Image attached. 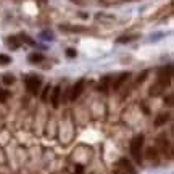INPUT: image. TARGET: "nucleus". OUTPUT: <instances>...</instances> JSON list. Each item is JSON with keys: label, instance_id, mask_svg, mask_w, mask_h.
I'll list each match as a JSON object with an SVG mask.
<instances>
[{"label": "nucleus", "instance_id": "obj_1", "mask_svg": "<svg viewBox=\"0 0 174 174\" xmlns=\"http://www.w3.org/2000/svg\"><path fill=\"white\" fill-rule=\"evenodd\" d=\"M171 76H172V68H171V65H169L168 68H163V70H161V73H160V76H158V82L155 84V87H152V89L149 90L150 95H160V93H161V92L169 86Z\"/></svg>", "mask_w": 174, "mask_h": 174}, {"label": "nucleus", "instance_id": "obj_2", "mask_svg": "<svg viewBox=\"0 0 174 174\" xmlns=\"http://www.w3.org/2000/svg\"><path fill=\"white\" fill-rule=\"evenodd\" d=\"M143 136L142 134H139V136L136 137H132L131 140V155L132 158L136 160L137 163H140V160H142V147H143Z\"/></svg>", "mask_w": 174, "mask_h": 174}, {"label": "nucleus", "instance_id": "obj_3", "mask_svg": "<svg viewBox=\"0 0 174 174\" xmlns=\"http://www.w3.org/2000/svg\"><path fill=\"white\" fill-rule=\"evenodd\" d=\"M41 77L39 76H28L26 77V89H28L29 93H32V95H37L39 90H41Z\"/></svg>", "mask_w": 174, "mask_h": 174}, {"label": "nucleus", "instance_id": "obj_4", "mask_svg": "<svg viewBox=\"0 0 174 174\" xmlns=\"http://www.w3.org/2000/svg\"><path fill=\"white\" fill-rule=\"evenodd\" d=\"M113 174H136V169L132 168V165L127 161L126 158H121V160L118 161V165H116Z\"/></svg>", "mask_w": 174, "mask_h": 174}, {"label": "nucleus", "instance_id": "obj_5", "mask_svg": "<svg viewBox=\"0 0 174 174\" xmlns=\"http://www.w3.org/2000/svg\"><path fill=\"white\" fill-rule=\"evenodd\" d=\"M84 84H86L84 79H79V81L74 84V87H73V90H71V93H70V100L79 98V95H81L82 90H84Z\"/></svg>", "mask_w": 174, "mask_h": 174}, {"label": "nucleus", "instance_id": "obj_6", "mask_svg": "<svg viewBox=\"0 0 174 174\" xmlns=\"http://www.w3.org/2000/svg\"><path fill=\"white\" fill-rule=\"evenodd\" d=\"M60 100H61V87L55 86L53 90H52V95H50V102H52L53 108H58L60 106Z\"/></svg>", "mask_w": 174, "mask_h": 174}, {"label": "nucleus", "instance_id": "obj_7", "mask_svg": "<svg viewBox=\"0 0 174 174\" xmlns=\"http://www.w3.org/2000/svg\"><path fill=\"white\" fill-rule=\"evenodd\" d=\"M129 77H131V73H121V74H119V76L115 79V81H111V87H113L115 90H118L119 87H121V86L127 81Z\"/></svg>", "mask_w": 174, "mask_h": 174}, {"label": "nucleus", "instance_id": "obj_8", "mask_svg": "<svg viewBox=\"0 0 174 174\" xmlns=\"http://www.w3.org/2000/svg\"><path fill=\"white\" fill-rule=\"evenodd\" d=\"M110 86H111V76H105V77H102V79H100L98 90H102V92H108Z\"/></svg>", "mask_w": 174, "mask_h": 174}, {"label": "nucleus", "instance_id": "obj_9", "mask_svg": "<svg viewBox=\"0 0 174 174\" xmlns=\"http://www.w3.org/2000/svg\"><path fill=\"white\" fill-rule=\"evenodd\" d=\"M7 45H8L10 48H13V50L20 48V47H21V41H20V37H16V36L7 37Z\"/></svg>", "mask_w": 174, "mask_h": 174}, {"label": "nucleus", "instance_id": "obj_10", "mask_svg": "<svg viewBox=\"0 0 174 174\" xmlns=\"http://www.w3.org/2000/svg\"><path fill=\"white\" fill-rule=\"evenodd\" d=\"M169 121V113H161V115H158L156 119H155V126H163Z\"/></svg>", "mask_w": 174, "mask_h": 174}, {"label": "nucleus", "instance_id": "obj_11", "mask_svg": "<svg viewBox=\"0 0 174 174\" xmlns=\"http://www.w3.org/2000/svg\"><path fill=\"white\" fill-rule=\"evenodd\" d=\"M139 39V34H132V36H121L118 37V44H126V42H132V41H137Z\"/></svg>", "mask_w": 174, "mask_h": 174}, {"label": "nucleus", "instance_id": "obj_12", "mask_svg": "<svg viewBox=\"0 0 174 174\" xmlns=\"http://www.w3.org/2000/svg\"><path fill=\"white\" fill-rule=\"evenodd\" d=\"M44 60V55H42V53H31V55H29V61L31 63H41Z\"/></svg>", "mask_w": 174, "mask_h": 174}, {"label": "nucleus", "instance_id": "obj_13", "mask_svg": "<svg viewBox=\"0 0 174 174\" xmlns=\"http://www.w3.org/2000/svg\"><path fill=\"white\" fill-rule=\"evenodd\" d=\"M158 143H160V147L163 149V153H166L168 150H169V143H168V140L165 139V136H160V139H158Z\"/></svg>", "mask_w": 174, "mask_h": 174}, {"label": "nucleus", "instance_id": "obj_14", "mask_svg": "<svg viewBox=\"0 0 174 174\" xmlns=\"http://www.w3.org/2000/svg\"><path fill=\"white\" fill-rule=\"evenodd\" d=\"M61 29H66V31H73V32H84L86 28H81V26H60Z\"/></svg>", "mask_w": 174, "mask_h": 174}, {"label": "nucleus", "instance_id": "obj_15", "mask_svg": "<svg viewBox=\"0 0 174 174\" xmlns=\"http://www.w3.org/2000/svg\"><path fill=\"white\" fill-rule=\"evenodd\" d=\"M2 81H3V84H5V86H11L13 82H15V76H11V74H5V76L2 77Z\"/></svg>", "mask_w": 174, "mask_h": 174}, {"label": "nucleus", "instance_id": "obj_16", "mask_svg": "<svg viewBox=\"0 0 174 174\" xmlns=\"http://www.w3.org/2000/svg\"><path fill=\"white\" fill-rule=\"evenodd\" d=\"M147 158H149V160H156L158 158L156 149H147Z\"/></svg>", "mask_w": 174, "mask_h": 174}, {"label": "nucleus", "instance_id": "obj_17", "mask_svg": "<svg viewBox=\"0 0 174 174\" xmlns=\"http://www.w3.org/2000/svg\"><path fill=\"white\" fill-rule=\"evenodd\" d=\"M11 63V58L8 55H3V53H0V66H7Z\"/></svg>", "mask_w": 174, "mask_h": 174}, {"label": "nucleus", "instance_id": "obj_18", "mask_svg": "<svg viewBox=\"0 0 174 174\" xmlns=\"http://www.w3.org/2000/svg\"><path fill=\"white\" fill-rule=\"evenodd\" d=\"M20 37V41H23V42H26V44H29V45H34L36 42L32 41V39L31 37H28V36H26V34H21V36H18Z\"/></svg>", "mask_w": 174, "mask_h": 174}, {"label": "nucleus", "instance_id": "obj_19", "mask_svg": "<svg viewBox=\"0 0 174 174\" xmlns=\"http://www.w3.org/2000/svg\"><path fill=\"white\" fill-rule=\"evenodd\" d=\"M48 93H50V86H45V87H44V92H42V102H47V100H48Z\"/></svg>", "mask_w": 174, "mask_h": 174}, {"label": "nucleus", "instance_id": "obj_20", "mask_svg": "<svg viewBox=\"0 0 174 174\" xmlns=\"http://www.w3.org/2000/svg\"><path fill=\"white\" fill-rule=\"evenodd\" d=\"M66 55H68L70 58H74V57L77 55V52H76L74 48H68V50H66Z\"/></svg>", "mask_w": 174, "mask_h": 174}, {"label": "nucleus", "instance_id": "obj_21", "mask_svg": "<svg viewBox=\"0 0 174 174\" xmlns=\"http://www.w3.org/2000/svg\"><path fill=\"white\" fill-rule=\"evenodd\" d=\"M74 174H84V168H82L81 165H76V168H74Z\"/></svg>", "mask_w": 174, "mask_h": 174}, {"label": "nucleus", "instance_id": "obj_22", "mask_svg": "<svg viewBox=\"0 0 174 174\" xmlns=\"http://www.w3.org/2000/svg\"><path fill=\"white\" fill-rule=\"evenodd\" d=\"M8 97V92L5 90H0V102H5V98Z\"/></svg>", "mask_w": 174, "mask_h": 174}, {"label": "nucleus", "instance_id": "obj_23", "mask_svg": "<svg viewBox=\"0 0 174 174\" xmlns=\"http://www.w3.org/2000/svg\"><path fill=\"white\" fill-rule=\"evenodd\" d=\"M172 98H174L172 95H168V97L165 98V103H166L168 106H172Z\"/></svg>", "mask_w": 174, "mask_h": 174}, {"label": "nucleus", "instance_id": "obj_24", "mask_svg": "<svg viewBox=\"0 0 174 174\" xmlns=\"http://www.w3.org/2000/svg\"><path fill=\"white\" fill-rule=\"evenodd\" d=\"M44 37H47V39H53L52 32H44Z\"/></svg>", "mask_w": 174, "mask_h": 174}]
</instances>
